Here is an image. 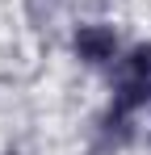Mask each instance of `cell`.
Masks as SVG:
<instances>
[{
  "label": "cell",
  "instance_id": "cell-1",
  "mask_svg": "<svg viewBox=\"0 0 151 155\" xmlns=\"http://www.w3.org/2000/svg\"><path fill=\"white\" fill-rule=\"evenodd\" d=\"M72 46H76V54H80V63L105 67V63L118 59V29H113V25H101V21L80 25L76 38H72Z\"/></svg>",
  "mask_w": 151,
  "mask_h": 155
},
{
  "label": "cell",
  "instance_id": "cell-2",
  "mask_svg": "<svg viewBox=\"0 0 151 155\" xmlns=\"http://www.w3.org/2000/svg\"><path fill=\"white\" fill-rule=\"evenodd\" d=\"M126 76H143V80H151V42L130 46V54H126Z\"/></svg>",
  "mask_w": 151,
  "mask_h": 155
}]
</instances>
